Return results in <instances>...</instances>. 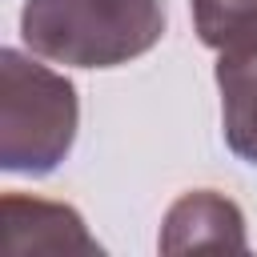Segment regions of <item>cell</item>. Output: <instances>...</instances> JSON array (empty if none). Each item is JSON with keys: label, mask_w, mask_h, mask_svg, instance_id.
Returning <instances> with one entry per match:
<instances>
[{"label": "cell", "mask_w": 257, "mask_h": 257, "mask_svg": "<svg viewBox=\"0 0 257 257\" xmlns=\"http://www.w3.org/2000/svg\"><path fill=\"white\" fill-rule=\"evenodd\" d=\"M165 0H24L20 40L68 68H116L165 36Z\"/></svg>", "instance_id": "obj_1"}, {"label": "cell", "mask_w": 257, "mask_h": 257, "mask_svg": "<svg viewBox=\"0 0 257 257\" xmlns=\"http://www.w3.org/2000/svg\"><path fill=\"white\" fill-rule=\"evenodd\" d=\"M80 100L64 72L0 48V169L44 177L76 141Z\"/></svg>", "instance_id": "obj_2"}, {"label": "cell", "mask_w": 257, "mask_h": 257, "mask_svg": "<svg viewBox=\"0 0 257 257\" xmlns=\"http://www.w3.org/2000/svg\"><path fill=\"white\" fill-rule=\"evenodd\" d=\"M4 257H104V245L88 233L72 205L4 193Z\"/></svg>", "instance_id": "obj_3"}, {"label": "cell", "mask_w": 257, "mask_h": 257, "mask_svg": "<svg viewBox=\"0 0 257 257\" xmlns=\"http://www.w3.org/2000/svg\"><path fill=\"white\" fill-rule=\"evenodd\" d=\"M157 245H161V253H189V249L245 253L249 249L245 213L237 209V201H229L217 189H189L169 205Z\"/></svg>", "instance_id": "obj_4"}, {"label": "cell", "mask_w": 257, "mask_h": 257, "mask_svg": "<svg viewBox=\"0 0 257 257\" xmlns=\"http://www.w3.org/2000/svg\"><path fill=\"white\" fill-rule=\"evenodd\" d=\"M217 92L225 145L245 165H257V32L217 52Z\"/></svg>", "instance_id": "obj_5"}, {"label": "cell", "mask_w": 257, "mask_h": 257, "mask_svg": "<svg viewBox=\"0 0 257 257\" xmlns=\"http://www.w3.org/2000/svg\"><path fill=\"white\" fill-rule=\"evenodd\" d=\"M189 8L201 44L213 52L257 32V0H189Z\"/></svg>", "instance_id": "obj_6"}]
</instances>
